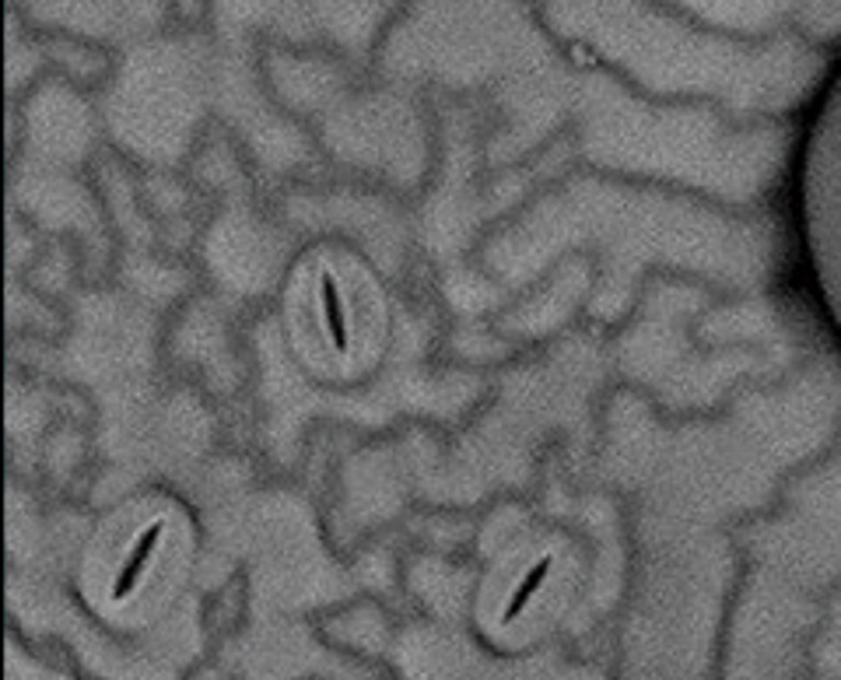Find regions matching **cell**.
<instances>
[{
    "label": "cell",
    "instance_id": "3",
    "mask_svg": "<svg viewBox=\"0 0 841 680\" xmlns=\"http://www.w3.org/2000/svg\"><path fill=\"white\" fill-rule=\"evenodd\" d=\"M319 306H323V327L327 337L337 351H348L351 348V324H348V309H344V298H340V288L330 271L319 274Z\"/></svg>",
    "mask_w": 841,
    "mask_h": 680
},
{
    "label": "cell",
    "instance_id": "1",
    "mask_svg": "<svg viewBox=\"0 0 841 680\" xmlns=\"http://www.w3.org/2000/svg\"><path fill=\"white\" fill-rule=\"evenodd\" d=\"M796 214L814 295L841 340V67L820 95L803 140Z\"/></svg>",
    "mask_w": 841,
    "mask_h": 680
},
{
    "label": "cell",
    "instance_id": "4",
    "mask_svg": "<svg viewBox=\"0 0 841 680\" xmlns=\"http://www.w3.org/2000/svg\"><path fill=\"white\" fill-rule=\"evenodd\" d=\"M547 571H550V558H541L536 562L526 576H523V582L515 586V593H512V600H509V607H505V621H515L519 614L526 611L530 607V600L541 593V586H544V579H547Z\"/></svg>",
    "mask_w": 841,
    "mask_h": 680
},
{
    "label": "cell",
    "instance_id": "2",
    "mask_svg": "<svg viewBox=\"0 0 841 680\" xmlns=\"http://www.w3.org/2000/svg\"><path fill=\"white\" fill-rule=\"evenodd\" d=\"M162 533H166L162 523H151V526L134 541V547H130V554H127V562L120 565L116 579H113V600H116V603H123V600L134 597V589L140 586V579H145V571H148V565H151V558H155L158 544H162Z\"/></svg>",
    "mask_w": 841,
    "mask_h": 680
}]
</instances>
